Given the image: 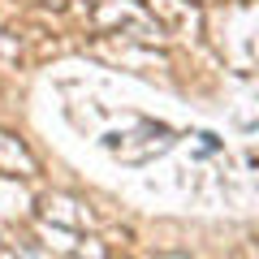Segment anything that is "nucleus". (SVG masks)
Returning a JSON list of instances; mask_svg holds the SVG:
<instances>
[{"instance_id": "obj_2", "label": "nucleus", "mask_w": 259, "mask_h": 259, "mask_svg": "<svg viewBox=\"0 0 259 259\" xmlns=\"http://www.w3.org/2000/svg\"><path fill=\"white\" fill-rule=\"evenodd\" d=\"M35 5H48V9H65L69 0H35Z\"/></svg>"}, {"instance_id": "obj_1", "label": "nucleus", "mask_w": 259, "mask_h": 259, "mask_svg": "<svg viewBox=\"0 0 259 259\" xmlns=\"http://www.w3.org/2000/svg\"><path fill=\"white\" fill-rule=\"evenodd\" d=\"M0 173H9V177H30L35 173V156L13 134H5V130H0Z\"/></svg>"}]
</instances>
